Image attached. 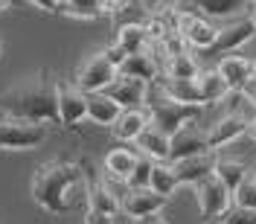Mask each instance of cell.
<instances>
[{
	"label": "cell",
	"instance_id": "1",
	"mask_svg": "<svg viewBox=\"0 0 256 224\" xmlns=\"http://www.w3.org/2000/svg\"><path fill=\"white\" fill-rule=\"evenodd\" d=\"M32 198L41 210L62 216L73 210L82 198H88V184L79 163L70 160H50L32 175Z\"/></svg>",
	"mask_w": 256,
	"mask_h": 224
},
{
	"label": "cell",
	"instance_id": "2",
	"mask_svg": "<svg viewBox=\"0 0 256 224\" xmlns=\"http://www.w3.org/2000/svg\"><path fill=\"white\" fill-rule=\"evenodd\" d=\"M0 111L6 116L32 122H58V84L47 76H32L0 94Z\"/></svg>",
	"mask_w": 256,
	"mask_h": 224
},
{
	"label": "cell",
	"instance_id": "3",
	"mask_svg": "<svg viewBox=\"0 0 256 224\" xmlns=\"http://www.w3.org/2000/svg\"><path fill=\"white\" fill-rule=\"evenodd\" d=\"M146 111H148V120H152V126H158L166 137H172L180 126H186L190 120L198 116L201 108H195V105H184V102H175L172 96H166L163 90H158L152 96H146Z\"/></svg>",
	"mask_w": 256,
	"mask_h": 224
},
{
	"label": "cell",
	"instance_id": "4",
	"mask_svg": "<svg viewBox=\"0 0 256 224\" xmlns=\"http://www.w3.org/2000/svg\"><path fill=\"white\" fill-rule=\"evenodd\" d=\"M47 140V126L18 120V116H0V152H30Z\"/></svg>",
	"mask_w": 256,
	"mask_h": 224
},
{
	"label": "cell",
	"instance_id": "5",
	"mask_svg": "<svg viewBox=\"0 0 256 224\" xmlns=\"http://www.w3.org/2000/svg\"><path fill=\"white\" fill-rule=\"evenodd\" d=\"M172 26L175 32L186 41V47H195V50H210L218 38V26L210 20V18L198 15L192 9H184V6H175L172 12Z\"/></svg>",
	"mask_w": 256,
	"mask_h": 224
},
{
	"label": "cell",
	"instance_id": "6",
	"mask_svg": "<svg viewBox=\"0 0 256 224\" xmlns=\"http://www.w3.org/2000/svg\"><path fill=\"white\" fill-rule=\"evenodd\" d=\"M116 73H120V70L108 62L105 50L90 52V56L79 64V70H76V88H79L82 94H99V90H105V88L116 79Z\"/></svg>",
	"mask_w": 256,
	"mask_h": 224
},
{
	"label": "cell",
	"instance_id": "7",
	"mask_svg": "<svg viewBox=\"0 0 256 224\" xmlns=\"http://www.w3.org/2000/svg\"><path fill=\"white\" fill-rule=\"evenodd\" d=\"M195 198H198V210H201L204 222L222 218V216H227V210L233 207V192L227 190L216 175L195 184Z\"/></svg>",
	"mask_w": 256,
	"mask_h": 224
},
{
	"label": "cell",
	"instance_id": "8",
	"mask_svg": "<svg viewBox=\"0 0 256 224\" xmlns=\"http://www.w3.org/2000/svg\"><path fill=\"white\" fill-rule=\"evenodd\" d=\"M210 152L207 146V131L198 126V120H190L186 126H180L169 137V163L184 158H192V154H204Z\"/></svg>",
	"mask_w": 256,
	"mask_h": 224
},
{
	"label": "cell",
	"instance_id": "9",
	"mask_svg": "<svg viewBox=\"0 0 256 224\" xmlns=\"http://www.w3.org/2000/svg\"><path fill=\"white\" fill-rule=\"evenodd\" d=\"M166 195L154 192L152 186H143V190H128L122 198H120V212H126L128 218H146V216H158L160 210L166 207Z\"/></svg>",
	"mask_w": 256,
	"mask_h": 224
},
{
	"label": "cell",
	"instance_id": "10",
	"mask_svg": "<svg viewBox=\"0 0 256 224\" xmlns=\"http://www.w3.org/2000/svg\"><path fill=\"white\" fill-rule=\"evenodd\" d=\"M254 35H256V24L250 20V15H242V18L230 20L227 26L218 30V38H216V44L210 47V52H216V56H230V52H236L239 47H244Z\"/></svg>",
	"mask_w": 256,
	"mask_h": 224
},
{
	"label": "cell",
	"instance_id": "11",
	"mask_svg": "<svg viewBox=\"0 0 256 224\" xmlns=\"http://www.w3.org/2000/svg\"><path fill=\"white\" fill-rule=\"evenodd\" d=\"M105 94L111 96V99L120 105V108H122V111H128V108H143V105H146V96H148V82L116 73V79L105 88Z\"/></svg>",
	"mask_w": 256,
	"mask_h": 224
},
{
	"label": "cell",
	"instance_id": "12",
	"mask_svg": "<svg viewBox=\"0 0 256 224\" xmlns=\"http://www.w3.org/2000/svg\"><path fill=\"white\" fill-rule=\"evenodd\" d=\"M216 70H218V76L227 82V88L233 94V90H244L250 84V79L256 76V62L254 58H244L239 52H230V56H222L218 58Z\"/></svg>",
	"mask_w": 256,
	"mask_h": 224
},
{
	"label": "cell",
	"instance_id": "13",
	"mask_svg": "<svg viewBox=\"0 0 256 224\" xmlns=\"http://www.w3.org/2000/svg\"><path fill=\"white\" fill-rule=\"evenodd\" d=\"M216 163H218V154L216 152H204V154H192V158L175 160L172 169H175L178 184H190L195 186L198 180H204L216 172Z\"/></svg>",
	"mask_w": 256,
	"mask_h": 224
},
{
	"label": "cell",
	"instance_id": "14",
	"mask_svg": "<svg viewBox=\"0 0 256 224\" xmlns=\"http://www.w3.org/2000/svg\"><path fill=\"white\" fill-rule=\"evenodd\" d=\"M242 134H248V120L239 116V114H224L222 120H216L212 126L207 128V146L210 152H218L224 146H230L233 140H239Z\"/></svg>",
	"mask_w": 256,
	"mask_h": 224
},
{
	"label": "cell",
	"instance_id": "15",
	"mask_svg": "<svg viewBox=\"0 0 256 224\" xmlns=\"http://www.w3.org/2000/svg\"><path fill=\"white\" fill-rule=\"evenodd\" d=\"M82 120H88V94L76 84H58V122L79 126Z\"/></svg>",
	"mask_w": 256,
	"mask_h": 224
},
{
	"label": "cell",
	"instance_id": "16",
	"mask_svg": "<svg viewBox=\"0 0 256 224\" xmlns=\"http://www.w3.org/2000/svg\"><path fill=\"white\" fill-rule=\"evenodd\" d=\"M192 12L210 18V20H230L250 12V0H186Z\"/></svg>",
	"mask_w": 256,
	"mask_h": 224
},
{
	"label": "cell",
	"instance_id": "17",
	"mask_svg": "<svg viewBox=\"0 0 256 224\" xmlns=\"http://www.w3.org/2000/svg\"><path fill=\"white\" fill-rule=\"evenodd\" d=\"M152 120H148V111L146 108H128V111L120 114V120L111 126V134L120 140V143H134L140 134H143V128L148 126Z\"/></svg>",
	"mask_w": 256,
	"mask_h": 224
},
{
	"label": "cell",
	"instance_id": "18",
	"mask_svg": "<svg viewBox=\"0 0 256 224\" xmlns=\"http://www.w3.org/2000/svg\"><path fill=\"white\" fill-rule=\"evenodd\" d=\"M160 90L166 96H172L175 102H184V105H195V108L207 105L198 79H169V76H163L160 79Z\"/></svg>",
	"mask_w": 256,
	"mask_h": 224
},
{
	"label": "cell",
	"instance_id": "19",
	"mask_svg": "<svg viewBox=\"0 0 256 224\" xmlns=\"http://www.w3.org/2000/svg\"><path fill=\"white\" fill-rule=\"evenodd\" d=\"M134 146L140 148V154H146V158H152L154 163H163V160H169V137L160 131L158 126H148L143 128V134L134 140Z\"/></svg>",
	"mask_w": 256,
	"mask_h": 224
},
{
	"label": "cell",
	"instance_id": "20",
	"mask_svg": "<svg viewBox=\"0 0 256 224\" xmlns=\"http://www.w3.org/2000/svg\"><path fill=\"white\" fill-rule=\"evenodd\" d=\"M120 114H122V108H120L105 90H99V94H88V120H90V122L111 128L114 122L120 120Z\"/></svg>",
	"mask_w": 256,
	"mask_h": 224
},
{
	"label": "cell",
	"instance_id": "21",
	"mask_svg": "<svg viewBox=\"0 0 256 224\" xmlns=\"http://www.w3.org/2000/svg\"><path fill=\"white\" fill-rule=\"evenodd\" d=\"M120 73L122 76H134V79H143V82H152L163 73V67L158 64V58L148 50H143V52L128 56L126 62H122V67H120Z\"/></svg>",
	"mask_w": 256,
	"mask_h": 224
},
{
	"label": "cell",
	"instance_id": "22",
	"mask_svg": "<svg viewBox=\"0 0 256 224\" xmlns=\"http://www.w3.org/2000/svg\"><path fill=\"white\" fill-rule=\"evenodd\" d=\"M137 152H131V148H111L108 154H105V172H108V178H114V180H120V184H126L128 175L134 172V166H137ZM128 186V184H126Z\"/></svg>",
	"mask_w": 256,
	"mask_h": 224
},
{
	"label": "cell",
	"instance_id": "23",
	"mask_svg": "<svg viewBox=\"0 0 256 224\" xmlns=\"http://www.w3.org/2000/svg\"><path fill=\"white\" fill-rule=\"evenodd\" d=\"M88 210L102 212V216H116L120 212V198L111 192L105 180H96L88 186Z\"/></svg>",
	"mask_w": 256,
	"mask_h": 224
},
{
	"label": "cell",
	"instance_id": "24",
	"mask_svg": "<svg viewBox=\"0 0 256 224\" xmlns=\"http://www.w3.org/2000/svg\"><path fill=\"white\" fill-rule=\"evenodd\" d=\"M116 47L122 50L126 56H134V52H143L148 47V32H146V24H122L116 30Z\"/></svg>",
	"mask_w": 256,
	"mask_h": 224
},
{
	"label": "cell",
	"instance_id": "25",
	"mask_svg": "<svg viewBox=\"0 0 256 224\" xmlns=\"http://www.w3.org/2000/svg\"><path fill=\"white\" fill-rule=\"evenodd\" d=\"M198 62H195V56H192L190 50L186 52H178V56H169L166 64H163V76H169V79H198Z\"/></svg>",
	"mask_w": 256,
	"mask_h": 224
},
{
	"label": "cell",
	"instance_id": "26",
	"mask_svg": "<svg viewBox=\"0 0 256 224\" xmlns=\"http://www.w3.org/2000/svg\"><path fill=\"white\" fill-rule=\"evenodd\" d=\"M212 175L218 178L230 192H236V186L248 178V163H244V160H233V158H218Z\"/></svg>",
	"mask_w": 256,
	"mask_h": 224
},
{
	"label": "cell",
	"instance_id": "27",
	"mask_svg": "<svg viewBox=\"0 0 256 224\" xmlns=\"http://www.w3.org/2000/svg\"><path fill=\"white\" fill-rule=\"evenodd\" d=\"M198 84H201V94H204V102H222L230 96V88L227 82L218 76V70H207V73H198Z\"/></svg>",
	"mask_w": 256,
	"mask_h": 224
},
{
	"label": "cell",
	"instance_id": "28",
	"mask_svg": "<svg viewBox=\"0 0 256 224\" xmlns=\"http://www.w3.org/2000/svg\"><path fill=\"white\" fill-rule=\"evenodd\" d=\"M148 186L154 192H160V195H172V192L180 186L175 178V169H172V163L169 160H163V163H154V169H152V180H148Z\"/></svg>",
	"mask_w": 256,
	"mask_h": 224
},
{
	"label": "cell",
	"instance_id": "29",
	"mask_svg": "<svg viewBox=\"0 0 256 224\" xmlns=\"http://www.w3.org/2000/svg\"><path fill=\"white\" fill-rule=\"evenodd\" d=\"M58 12H64L70 18H79V20H94V18L105 15L102 0H62Z\"/></svg>",
	"mask_w": 256,
	"mask_h": 224
},
{
	"label": "cell",
	"instance_id": "30",
	"mask_svg": "<svg viewBox=\"0 0 256 224\" xmlns=\"http://www.w3.org/2000/svg\"><path fill=\"white\" fill-rule=\"evenodd\" d=\"M233 207L256 210V172H248V178L236 186V192H233Z\"/></svg>",
	"mask_w": 256,
	"mask_h": 224
},
{
	"label": "cell",
	"instance_id": "31",
	"mask_svg": "<svg viewBox=\"0 0 256 224\" xmlns=\"http://www.w3.org/2000/svg\"><path fill=\"white\" fill-rule=\"evenodd\" d=\"M140 154V152H137ZM152 169H154V160L146 158V154H140L137 158V166H134V172L128 175V190H143V186H148V180H152Z\"/></svg>",
	"mask_w": 256,
	"mask_h": 224
},
{
	"label": "cell",
	"instance_id": "32",
	"mask_svg": "<svg viewBox=\"0 0 256 224\" xmlns=\"http://www.w3.org/2000/svg\"><path fill=\"white\" fill-rule=\"evenodd\" d=\"M224 224H256V210L230 207L227 216H224Z\"/></svg>",
	"mask_w": 256,
	"mask_h": 224
},
{
	"label": "cell",
	"instance_id": "33",
	"mask_svg": "<svg viewBox=\"0 0 256 224\" xmlns=\"http://www.w3.org/2000/svg\"><path fill=\"white\" fill-rule=\"evenodd\" d=\"M105 56H108V62H111L114 67H116V70H120V67H122V62L128 58L126 52H122V50L116 47V44H111V47H105Z\"/></svg>",
	"mask_w": 256,
	"mask_h": 224
},
{
	"label": "cell",
	"instance_id": "34",
	"mask_svg": "<svg viewBox=\"0 0 256 224\" xmlns=\"http://www.w3.org/2000/svg\"><path fill=\"white\" fill-rule=\"evenodd\" d=\"M26 3H32L41 12H58L62 9V0H26Z\"/></svg>",
	"mask_w": 256,
	"mask_h": 224
},
{
	"label": "cell",
	"instance_id": "35",
	"mask_svg": "<svg viewBox=\"0 0 256 224\" xmlns=\"http://www.w3.org/2000/svg\"><path fill=\"white\" fill-rule=\"evenodd\" d=\"M84 224H114V216H102V212H94V210H88V216H84Z\"/></svg>",
	"mask_w": 256,
	"mask_h": 224
},
{
	"label": "cell",
	"instance_id": "36",
	"mask_svg": "<svg viewBox=\"0 0 256 224\" xmlns=\"http://www.w3.org/2000/svg\"><path fill=\"white\" fill-rule=\"evenodd\" d=\"M134 224H169V222H166V218H163V216L158 212V216H146V218H137Z\"/></svg>",
	"mask_w": 256,
	"mask_h": 224
},
{
	"label": "cell",
	"instance_id": "37",
	"mask_svg": "<svg viewBox=\"0 0 256 224\" xmlns=\"http://www.w3.org/2000/svg\"><path fill=\"white\" fill-rule=\"evenodd\" d=\"M244 94H248V96H250V99H254V102H256V76H254V79H250V84L244 88Z\"/></svg>",
	"mask_w": 256,
	"mask_h": 224
},
{
	"label": "cell",
	"instance_id": "38",
	"mask_svg": "<svg viewBox=\"0 0 256 224\" xmlns=\"http://www.w3.org/2000/svg\"><path fill=\"white\" fill-rule=\"evenodd\" d=\"M248 134L254 137V143H256V116H254V120H250V122H248Z\"/></svg>",
	"mask_w": 256,
	"mask_h": 224
},
{
	"label": "cell",
	"instance_id": "39",
	"mask_svg": "<svg viewBox=\"0 0 256 224\" xmlns=\"http://www.w3.org/2000/svg\"><path fill=\"white\" fill-rule=\"evenodd\" d=\"M248 15H250V20L256 24V3H250V12H248Z\"/></svg>",
	"mask_w": 256,
	"mask_h": 224
},
{
	"label": "cell",
	"instance_id": "40",
	"mask_svg": "<svg viewBox=\"0 0 256 224\" xmlns=\"http://www.w3.org/2000/svg\"><path fill=\"white\" fill-rule=\"evenodd\" d=\"M6 3H9V0H0V9H3V6H6Z\"/></svg>",
	"mask_w": 256,
	"mask_h": 224
},
{
	"label": "cell",
	"instance_id": "41",
	"mask_svg": "<svg viewBox=\"0 0 256 224\" xmlns=\"http://www.w3.org/2000/svg\"><path fill=\"white\" fill-rule=\"evenodd\" d=\"M0 52H3V38H0Z\"/></svg>",
	"mask_w": 256,
	"mask_h": 224
},
{
	"label": "cell",
	"instance_id": "42",
	"mask_svg": "<svg viewBox=\"0 0 256 224\" xmlns=\"http://www.w3.org/2000/svg\"><path fill=\"white\" fill-rule=\"evenodd\" d=\"M172 3H184V0H172Z\"/></svg>",
	"mask_w": 256,
	"mask_h": 224
},
{
	"label": "cell",
	"instance_id": "43",
	"mask_svg": "<svg viewBox=\"0 0 256 224\" xmlns=\"http://www.w3.org/2000/svg\"><path fill=\"white\" fill-rule=\"evenodd\" d=\"M250 3H256V0H250Z\"/></svg>",
	"mask_w": 256,
	"mask_h": 224
}]
</instances>
